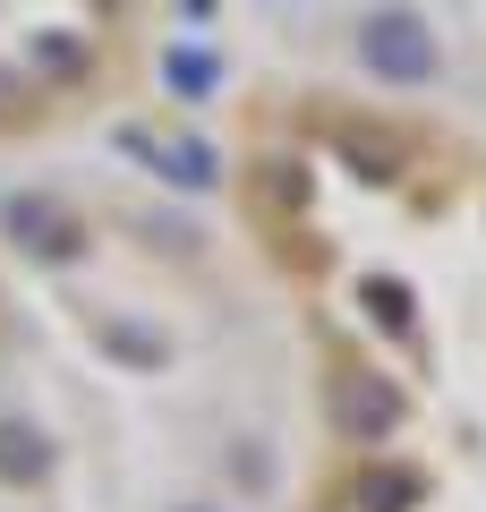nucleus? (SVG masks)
Segmentation results:
<instances>
[{
  "label": "nucleus",
  "mask_w": 486,
  "mask_h": 512,
  "mask_svg": "<svg viewBox=\"0 0 486 512\" xmlns=\"http://www.w3.org/2000/svg\"><path fill=\"white\" fill-rule=\"evenodd\" d=\"M359 69L384 77V86H427L444 69V43L418 9H367L359 18Z\"/></svg>",
  "instance_id": "1"
},
{
  "label": "nucleus",
  "mask_w": 486,
  "mask_h": 512,
  "mask_svg": "<svg viewBox=\"0 0 486 512\" xmlns=\"http://www.w3.org/2000/svg\"><path fill=\"white\" fill-rule=\"evenodd\" d=\"M401 419H410V402H401L393 376H376V367H342V376H333V427H342L350 444L401 436Z\"/></svg>",
  "instance_id": "2"
},
{
  "label": "nucleus",
  "mask_w": 486,
  "mask_h": 512,
  "mask_svg": "<svg viewBox=\"0 0 486 512\" xmlns=\"http://www.w3.org/2000/svg\"><path fill=\"white\" fill-rule=\"evenodd\" d=\"M0 231L18 239L26 256H43V265H69V256H86V222H77L60 197H43V188H18V197L0 205Z\"/></svg>",
  "instance_id": "3"
},
{
  "label": "nucleus",
  "mask_w": 486,
  "mask_h": 512,
  "mask_svg": "<svg viewBox=\"0 0 486 512\" xmlns=\"http://www.w3.org/2000/svg\"><path fill=\"white\" fill-rule=\"evenodd\" d=\"M120 154H137L154 180L171 188H214L222 180V154L205 146V137H154V128H120Z\"/></svg>",
  "instance_id": "4"
},
{
  "label": "nucleus",
  "mask_w": 486,
  "mask_h": 512,
  "mask_svg": "<svg viewBox=\"0 0 486 512\" xmlns=\"http://www.w3.org/2000/svg\"><path fill=\"white\" fill-rule=\"evenodd\" d=\"M333 146H342V163L359 171V180H401V171H410V146H401V137H384V128H367V120H342L333 128Z\"/></svg>",
  "instance_id": "5"
},
{
  "label": "nucleus",
  "mask_w": 486,
  "mask_h": 512,
  "mask_svg": "<svg viewBox=\"0 0 486 512\" xmlns=\"http://www.w3.org/2000/svg\"><path fill=\"white\" fill-rule=\"evenodd\" d=\"M418 495H427L418 470H359L350 478V504L359 512H418Z\"/></svg>",
  "instance_id": "6"
},
{
  "label": "nucleus",
  "mask_w": 486,
  "mask_h": 512,
  "mask_svg": "<svg viewBox=\"0 0 486 512\" xmlns=\"http://www.w3.org/2000/svg\"><path fill=\"white\" fill-rule=\"evenodd\" d=\"M359 299H367V316H376L384 333H410V325H418V291H410L401 274H367Z\"/></svg>",
  "instance_id": "7"
},
{
  "label": "nucleus",
  "mask_w": 486,
  "mask_h": 512,
  "mask_svg": "<svg viewBox=\"0 0 486 512\" xmlns=\"http://www.w3.org/2000/svg\"><path fill=\"white\" fill-rule=\"evenodd\" d=\"M43 470H52V444H43V427L0 419V478H43Z\"/></svg>",
  "instance_id": "8"
},
{
  "label": "nucleus",
  "mask_w": 486,
  "mask_h": 512,
  "mask_svg": "<svg viewBox=\"0 0 486 512\" xmlns=\"http://www.w3.org/2000/svg\"><path fill=\"white\" fill-rule=\"evenodd\" d=\"M94 342H103L111 359H128V367H145V376H154V367L171 359V342H162V333H145V325H120V316H103V325H94Z\"/></svg>",
  "instance_id": "9"
},
{
  "label": "nucleus",
  "mask_w": 486,
  "mask_h": 512,
  "mask_svg": "<svg viewBox=\"0 0 486 512\" xmlns=\"http://www.w3.org/2000/svg\"><path fill=\"white\" fill-rule=\"evenodd\" d=\"M162 77H171V94L205 103V94L222 86V60H214V52H188V43H180V52H162Z\"/></svg>",
  "instance_id": "10"
},
{
  "label": "nucleus",
  "mask_w": 486,
  "mask_h": 512,
  "mask_svg": "<svg viewBox=\"0 0 486 512\" xmlns=\"http://www.w3.org/2000/svg\"><path fill=\"white\" fill-rule=\"evenodd\" d=\"M265 205H307V163H265Z\"/></svg>",
  "instance_id": "11"
},
{
  "label": "nucleus",
  "mask_w": 486,
  "mask_h": 512,
  "mask_svg": "<svg viewBox=\"0 0 486 512\" xmlns=\"http://www.w3.org/2000/svg\"><path fill=\"white\" fill-rule=\"evenodd\" d=\"M35 60H43V69H86V43H69V35H43V43H35Z\"/></svg>",
  "instance_id": "12"
},
{
  "label": "nucleus",
  "mask_w": 486,
  "mask_h": 512,
  "mask_svg": "<svg viewBox=\"0 0 486 512\" xmlns=\"http://www.w3.org/2000/svg\"><path fill=\"white\" fill-rule=\"evenodd\" d=\"M205 9H214V0H188V18H205Z\"/></svg>",
  "instance_id": "13"
},
{
  "label": "nucleus",
  "mask_w": 486,
  "mask_h": 512,
  "mask_svg": "<svg viewBox=\"0 0 486 512\" xmlns=\"http://www.w3.org/2000/svg\"><path fill=\"white\" fill-rule=\"evenodd\" d=\"M188 512H205V504H188Z\"/></svg>",
  "instance_id": "14"
}]
</instances>
